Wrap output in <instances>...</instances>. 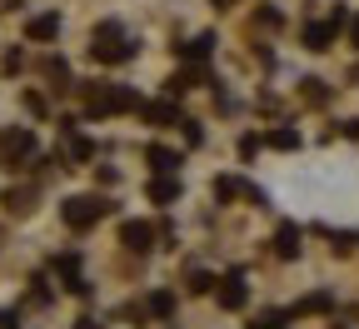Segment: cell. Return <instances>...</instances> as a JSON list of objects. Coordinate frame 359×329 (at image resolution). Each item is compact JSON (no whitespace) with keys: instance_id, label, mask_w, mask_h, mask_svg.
I'll return each mask as SVG.
<instances>
[{"instance_id":"obj_17","label":"cell","mask_w":359,"mask_h":329,"mask_svg":"<svg viewBox=\"0 0 359 329\" xmlns=\"http://www.w3.org/2000/svg\"><path fill=\"white\" fill-rule=\"evenodd\" d=\"M170 309H175L170 295H150V314H170Z\"/></svg>"},{"instance_id":"obj_7","label":"cell","mask_w":359,"mask_h":329,"mask_svg":"<svg viewBox=\"0 0 359 329\" xmlns=\"http://www.w3.org/2000/svg\"><path fill=\"white\" fill-rule=\"evenodd\" d=\"M25 35H30V40H55V35H60V20H55V15H35V20L25 25Z\"/></svg>"},{"instance_id":"obj_2","label":"cell","mask_w":359,"mask_h":329,"mask_svg":"<svg viewBox=\"0 0 359 329\" xmlns=\"http://www.w3.org/2000/svg\"><path fill=\"white\" fill-rule=\"evenodd\" d=\"M105 210H110V205H105L100 195H75V200H65V224H70V229H90Z\"/></svg>"},{"instance_id":"obj_8","label":"cell","mask_w":359,"mask_h":329,"mask_svg":"<svg viewBox=\"0 0 359 329\" xmlns=\"http://www.w3.org/2000/svg\"><path fill=\"white\" fill-rule=\"evenodd\" d=\"M275 250H280V260H294V255H299V229H294V224H280Z\"/></svg>"},{"instance_id":"obj_9","label":"cell","mask_w":359,"mask_h":329,"mask_svg":"<svg viewBox=\"0 0 359 329\" xmlns=\"http://www.w3.org/2000/svg\"><path fill=\"white\" fill-rule=\"evenodd\" d=\"M330 40H334L330 20H325V25H309V30H304V45H309V51H330Z\"/></svg>"},{"instance_id":"obj_10","label":"cell","mask_w":359,"mask_h":329,"mask_svg":"<svg viewBox=\"0 0 359 329\" xmlns=\"http://www.w3.org/2000/svg\"><path fill=\"white\" fill-rule=\"evenodd\" d=\"M150 165H155L160 175H170V170L180 165V155H175V150H165V145H150Z\"/></svg>"},{"instance_id":"obj_11","label":"cell","mask_w":359,"mask_h":329,"mask_svg":"<svg viewBox=\"0 0 359 329\" xmlns=\"http://www.w3.org/2000/svg\"><path fill=\"white\" fill-rule=\"evenodd\" d=\"M175 195H180V180H170V175H165V180H155V184H150V200H160V205H170V200H175Z\"/></svg>"},{"instance_id":"obj_12","label":"cell","mask_w":359,"mask_h":329,"mask_svg":"<svg viewBox=\"0 0 359 329\" xmlns=\"http://www.w3.org/2000/svg\"><path fill=\"white\" fill-rule=\"evenodd\" d=\"M210 45H215V35H200V40H190V45H185V60H205V55H210Z\"/></svg>"},{"instance_id":"obj_4","label":"cell","mask_w":359,"mask_h":329,"mask_svg":"<svg viewBox=\"0 0 359 329\" xmlns=\"http://www.w3.org/2000/svg\"><path fill=\"white\" fill-rule=\"evenodd\" d=\"M219 309H245V274L219 279Z\"/></svg>"},{"instance_id":"obj_1","label":"cell","mask_w":359,"mask_h":329,"mask_svg":"<svg viewBox=\"0 0 359 329\" xmlns=\"http://www.w3.org/2000/svg\"><path fill=\"white\" fill-rule=\"evenodd\" d=\"M90 51H95V60H105V65H120V60L135 55V40H125V30L110 20V25L95 30V45H90Z\"/></svg>"},{"instance_id":"obj_20","label":"cell","mask_w":359,"mask_h":329,"mask_svg":"<svg viewBox=\"0 0 359 329\" xmlns=\"http://www.w3.org/2000/svg\"><path fill=\"white\" fill-rule=\"evenodd\" d=\"M215 6H235V0H215Z\"/></svg>"},{"instance_id":"obj_13","label":"cell","mask_w":359,"mask_h":329,"mask_svg":"<svg viewBox=\"0 0 359 329\" xmlns=\"http://www.w3.org/2000/svg\"><path fill=\"white\" fill-rule=\"evenodd\" d=\"M314 309H330V295H309V300L294 304V314H314Z\"/></svg>"},{"instance_id":"obj_14","label":"cell","mask_w":359,"mask_h":329,"mask_svg":"<svg viewBox=\"0 0 359 329\" xmlns=\"http://www.w3.org/2000/svg\"><path fill=\"white\" fill-rule=\"evenodd\" d=\"M269 145H275V150H294L299 135H294V130H275V135H269Z\"/></svg>"},{"instance_id":"obj_18","label":"cell","mask_w":359,"mask_h":329,"mask_svg":"<svg viewBox=\"0 0 359 329\" xmlns=\"http://www.w3.org/2000/svg\"><path fill=\"white\" fill-rule=\"evenodd\" d=\"M80 329H100V324H90V319H80Z\"/></svg>"},{"instance_id":"obj_19","label":"cell","mask_w":359,"mask_h":329,"mask_svg":"<svg viewBox=\"0 0 359 329\" xmlns=\"http://www.w3.org/2000/svg\"><path fill=\"white\" fill-rule=\"evenodd\" d=\"M354 45H359V20H354Z\"/></svg>"},{"instance_id":"obj_16","label":"cell","mask_w":359,"mask_h":329,"mask_svg":"<svg viewBox=\"0 0 359 329\" xmlns=\"http://www.w3.org/2000/svg\"><path fill=\"white\" fill-rule=\"evenodd\" d=\"M250 329H285V314H259Z\"/></svg>"},{"instance_id":"obj_6","label":"cell","mask_w":359,"mask_h":329,"mask_svg":"<svg viewBox=\"0 0 359 329\" xmlns=\"http://www.w3.org/2000/svg\"><path fill=\"white\" fill-rule=\"evenodd\" d=\"M120 240H125V245H130L135 255H145V250H150V240H155V229H150V224H135V220H130V224L120 229Z\"/></svg>"},{"instance_id":"obj_15","label":"cell","mask_w":359,"mask_h":329,"mask_svg":"<svg viewBox=\"0 0 359 329\" xmlns=\"http://www.w3.org/2000/svg\"><path fill=\"white\" fill-rule=\"evenodd\" d=\"M145 115H150L155 125H170V120H175V105H165V100H160V105H145Z\"/></svg>"},{"instance_id":"obj_3","label":"cell","mask_w":359,"mask_h":329,"mask_svg":"<svg viewBox=\"0 0 359 329\" xmlns=\"http://www.w3.org/2000/svg\"><path fill=\"white\" fill-rule=\"evenodd\" d=\"M30 150H35V135L30 130H6V135H0V165L15 170V160H25Z\"/></svg>"},{"instance_id":"obj_5","label":"cell","mask_w":359,"mask_h":329,"mask_svg":"<svg viewBox=\"0 0 359 329\" xmlns=\"http://www.w3.org/2000/svg\"><path fill=\"white\" fill-rule=\"evenodd\" d=\"M130 105H135L130 90H100V95H90V110H95V115H105V110H130Z\"/></svg>"}]
</instances>
